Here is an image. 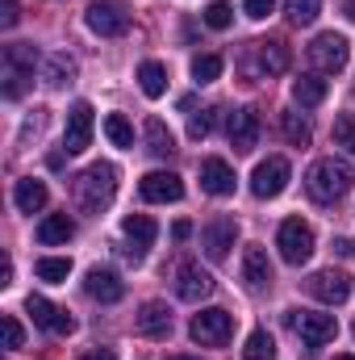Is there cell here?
<instances>
[{
    "label": "cell",
    "instance_id": "cell-47",
    "mask_svg": "<svg viewBox=\"0 0 355 360\" xmlns=\"http://www.w3.org/2000/svg\"><path fill=\"white\" fill-rule=\"evenodd\" d=\"M335 360H355V356H335Z\"/></svg>",
    "mask_w": 355,
    "mask_h": 360
},
{
    "label": "cell",
    "instance_id": "cell-23",
    "mask_svg": "<svg viewBox=\"0 0 355 360\" xmlns=\"http://www.w3.org/2000/svg\"><path fill=\"white\" fill-rule=\"evenodd\" d=\"M255 55H260V68H264L267 76H284V72H288V63H293V55H288V46H284L280 38L255 42Z\"/></svg>",
    "mask_w": 355,
    "mask_h": 360
},
{
    "label": "cell",
    "instance_id": "cell-10",
    "mask_svg": "<svg viewBox=\"0 0 355 360\" xmlns=\"http://www.w3.org/2000/svg\"><path fill=\"white\" fill-rule=\"evenodd\" d=\"M92 130H96L92 105H88V101H76V105L67 109V130H63V147H67V155H80V151H88Z\"/></svg>",
    "mask_w": 355,
    "mask_h": 360
},
{
    "label": "cell",
    "instance_id": "cell-36",
    "mask_svg": "<svg viewBox=\"0 0 355 360\" xmlns=\"http://www.w3.org/2000/svg\"><path fill=\"white\" fill-rule=\"evenodd\" d=\"M335 143H339L347 155H355V117H351V113L335 117Z\"/></svg>",
    "mask_w": 355,
    "mask_h": 360
},
{
    "label": "cell",
    "instance_id": "cell-43",
    "mask_svg": "<svg viewBox=\"0 0 355 360\" xmlns=\"http://www.w3.org/2000/svg\"><path fill=\"white\" fill-rule=\"evenodd\" d=\"M335 252H339V256H351L355 243H351V239H335Z\"/></svg>",
    "mask_w": 355,
    "mask_h": 360
},
{
    "label": "cell",
    "instance_id": "cell-40",
    "mask_svg": "<svg viewBox=\"0 0 355 360\" xmlns=\"http://www.w3.org/2000/svg\"><path fill=\"white\" fill-rule=\"evenodd\" d=\"M243 8H247V17H255V21H264L267 13L276 8V0H243Z\"/></svg>",
    "mask_w": 355,
    "mask_h": 360
},
{
    "label": "cell",
    "instance_id": "cell-41",
    "mask_svg": "<svg viewBox=\"0 0 355 360\" xmlns=\"http://www.w3.org/2000/svg\"><path fill=\"white\" fill-rule=\"evenodd\" d=\"M80 360H117V352H113V348H92V352H84Z\"/></svg>",
    "mask_w": 355,
    "mask_h": 360
},
{
    "label": "cell",
    "instance_id": "cell-33",
    "mask_svg": "<svg viewBox=\"0 0 355 360\" xmlns=\"http://www.w3.org/2000/svg\"><path fill=\"white\" fill-rule=\"evenodd\" d=\"M243 360H276V344H272V335H267L264 327L247 335V348H243Z\"/></svg>",
    "mask_w": 355,
    "mask_h": 360
},
{
    "label": "cell",
    "instance_id": "cell-20",
    "mask_svg": "<svg viewBox=\"0 0 355 360\" xmlns=\"http://www.w3.org/2000/svg\"><path fill=\"white\" fill-rule=\"evenodd\" d=\"M72 80H76V59H72L67 51H55V55L42 59V84H46V89H63V84H72Z\"/></svg>",
    "mask_w": 355,
    "mask_h": 360
},
{
    "label": "cell",
    "instance_id": "cell-24",
    "mask_svg": "<svg viewBox=\"0 0 355 360\" xmlns=\"http://www.w3.org/2000/svg\"><path fill=\"white\" fill-rule=\"evenodd\" d=\"M142 134H147V151H151V155L168 160V155L176 151V139H172V130H168V122H163V117H147Z\"/></svg>",
    "mask_w": 355,
    "mask_h": 360
},
{
    "label": "cell",
    "instance_id": "cell-12",
    "mask_svg": "<svg viewBox=\"0 0 355 360\" xmlns=\"http://www.w3.org/2000/svg\"><path fill=\"white\" fill-rule=\"evenodd\" d=\"M25 310H29L34 327L51 331V335H72V331H76L72 314H67V310H59V306H51V302H46V297H38V293H29V297H25Z\"/></svg>",
    "mask_w": 355,
    "mask_h": 360
},
{
    "label": "cell",
    "instance_id": "cell-22",
    "mask_svg": "<svg viewBox=\"0 0 355 360\" xmlns=\"http://www.w3.org/2000/svg\"><path fill=\"white\" fill-rule=\"evenodd\" d=\"M13 201H17V210L21 214H38V210H46V201H51V193H46V184L34 176L17 180V188H13Z\"/></svg>",
    "mask_w": 355,
    "mask_h": 360
},
{
    "label": "cell",
    "instance_id": "cell-21",
    "mask_svg": "<svg viewBox=\"0 0 355 360\" xmlns=\"http://www.w3.org/2000/svg\"><path fill=\"white\" fill-rule=\"evenodd\" d=\"M243 281H247V289H267L272 285V260H267L264 248L243 252Z\"/></svg>",
    "mask_w": 355,
    "mask_h": 360
},
{
    "label": "cell",
    "instance_id": "cell-42",
    "mask_svg": "<svg viewBox=\"0 0 355 360\" xmlns=\"http://www.w3.org/2000/svg\"><path fill=\"white\" fill-rule=\"evenodd\" d=\"M188 235H192V222H176V226H172V239H176V243H184Z\"/></svg>",
    "mask_w": 355,
    "mask_h": 360
},
{
    "label": "cell",
    "instance_id": "cell-27",
    "mask_svg": "<svg viewBox=\"0 0 355 360\" xmlns=\"http://www.w3.org/2000/svg\"><path fill=\"white\" fill-rule=\"evenodd\" d=\"M293 101H297L301 109L322 105V101H326V80H318V76H301V80H293Z\"/></svg>",
    "mask_w": 355,
    "mask_h": 360
},
{
    "label": "cell",
    "instance_id": "cell-37",
    "mask_svg": "<svg viewBox=\"0 0 355 360\" xmlns=\"http://www.w3.org/2000/svg\"><path fill=\"white\" fill-rule=\"evenodd\" d=\"M213 113H217V109H201V113H192V117H188V139H205V134L213 130Z\"/></svg>",
    "mask_w": 355,
    "mask_h": 360
},
{
    "label": "cell",
    "instance_id": "cell-28",
    "mask_svg": "<svg viewBox=\"0 0 355 360\" xmlns=\"http://www.w3.org/2000/svg\"><path fill=\"white\" fill-rule=\"evenodd\" d=\"M121 231L138 243V248H151L155 243V235H159V226H155V218H147V214H130L126 222H121Z\"/></svg>",
    "mask_w": 355,
    "mask_h": 360
},
{
    "label": "cell",
    "instance_id": "cell-32",
    "mask_svg": "<svg viewBox=\"0 0 355 360\" xmlns=\"http://www.w3.org/2000/svg\"><path fill=\"white\" fill-rule=\"evenodd\" d=\"M105 134L113 147H134V126L126 122V113H109L105 117Z\"/></svg>",
    "mask_w": 355,
    "mask_h": 360
},
{
    "label": "cell",
    "instance_id": "cell-7",
    "mask_svg": "<svg viewBox=\"0 0 355 360\" xmlns=\"http://www.w3.org/2000/svg\"><path fill=\"white\" fill-rule=\"evenodd\" d=\"M288 323L297 327V335L309 344V348H322L339 335V323L335 314H318V310H288Z\"/></svg>",
    "mask_w": 355,
    "mask_h": 360
},
{
    "label": "cell",
    "instance_id": "cell-25",
    "mask_svg": "<svg viewBox=\"0 0 355 360\" xmlns=\"http://www.w3.org/2000/svg\"><path fill=\"white\" fill-rule=\"evenodd\" d=\"M72 235H76V222H72L67 214H46V218L38 222V243H46V248L67 243Z\"/></svg>",
    "mask_w": 355,
    "mask_h": 360
},
{
    "label": "cell",
    "instance_id": "cell-16",
    "mask_svg": "<svg viewBox=\"0 0 355 360\" xmlns=\"http://www.w3.org/2000/svg\"><path fill=\"white\" fill-rule=\"evenodd\" d=\"M84 289H88L92 302H100V306H113V302L126 297V281L113 269H92L88 276H84Z\"/></svg>",
    "mask_w": 355,
    "mask_h": 360
},
{
    "label": "cell",
    "instance_id": "cell-13",
    "mask_svg": "<svg viewBox=\"0 0 355 360\" xmlns=\"http://www.w3.org/2000/svg\"><path fill=\"white\" fill-rule=\"evenodd\" d=\"M213 289H217V281L201 269V264L188 260V264H180L176 269V297L180 302H205Z\"/></svg>",
    "mask_w": 355,
    "mask_h": 360
},
{
    "label": "cell",
    "instance_id": "cell-8",
    "mask_svg": "<svg viewBox=\"0 0 355 360\" xmlns=\"http://www.w3.org/2000/svg\"><path fill=\"white\" fill-rule=\"evenodd\" d=\"M288 176H293L288 160H284V155H267L264 164L251 172V193H255L260 201H272V197H280V193L288 188Z\"/></svg>",
    "mask_w": 355,
    "mask_h": 360
},
{
    "label": "cell",
    "instance_id": "cell-46",
    "mask_svg": "<svg viewBox=\"0 0 355 360\" xmlns=\"http://www.w3.org/2000/svg\"><path fill=\"white\" fill-rule=\"evenodd\" d=\"M168 360H196V356H168Z\"/></svg>",
    "mask_w": 355,
    "mask_h": 360
},
{
    "label": "cell",
    "instance_id": "cell-34",
    "mask_svg": "<svg viewBox=\"0 0 355 360\" xmlns=\"http://www.w3.org/2000/svg\"><path fill=\"white\" fill-rule=\"evenodd\" d=\"M38 276L51 281V285H59V281L72 276V260L67 256H46V260H38Z\"/></svg>",
    "mask_w": 355,
    "mask_h": 360
},
{
    "label": "cell",
    "instance_id": "cell-31",
    "mask_svg": "<svg viewBox=\"0 0 355 360\" xmlns=\"http://www.w3.org/2000/svg\"><path fill=\"white\" fill-rule=\"evenodd\" d=\"M322 13V0H284V17L293 25H314Z\"/></svg>",
    "mask_w": 355,
    "mask_h": 360
},
{
    "label": "cell",
    "instance_id": "cell-5",
    "mask_svg": "<svg viewBox=\"0 0 355 360\" xmlns=\"http://www.w3.org/2000/svg\"><path fill=\"white\" fill-rule=\"evenodd\" d=\"M305 55H309V63H314L322 76H335V72H343V68H347V55H351V51H347V38L330 30V34H318V38L309 42V51H305Z\"/></svg>",
    "mask_w": 355,
    "mask_h": 360
},
{
    "label": "cell",
    "instance_id": "cell-39",
    "mask_svg": "<svg viewBox=\"0 0 355 360\" xmlns=\"http://www.w3.org/2000/svg\"><path fill=\"white\" fill-rule=\"evenodd\" d=\"M21 21V8H17V0H0V25L4 30H13Z\"/></svg>",
    "mask_w": 355,
    "mask_h": 360
},
{
    "label": "cell",
    "instance_id": "cell-4",
    "mask_svg": "<svg viewBox=\"0 0 355 360\" xmlns=\"http://www.w3.org/2000/svg\"><path fill=\"white\" fill-rule=\"evenodd\" d=\"M188 335H192L201 348H222V344L234 335V319H230V310H217V306H209V310L192 314V323H188Z\"/></svg>",
    "mask_w": 355,
    "mask_h": 360
},
{
    "label": "cell",
    "instance_id": "cell-1",
    "mask_svg": "<svg viewBox=\"0 0 355 360\" xmlns=\"http://www.w3.org/2000/svg\"><path fill=\"white\" fill-rule=\"evenodd\" d=\"M72 193H76V205L84 214H105L113 205V197H117V168L113 164H92L76 176Z\"/></svg>",
    "mask_w": 355,
    "mask_h": 360
},
{
    "label": "cell",
    "instance_id": "cell-35",
    "mask_svg": "<svg viewBox=\"0 0 355 360\" xmlns=\"http://www.w3.org/2000/svg\"><path fill=\"white\" fill-rule=\"evenodd\" d=\"M230 21H234V8H230L226 0H209V8H205V25H209V30H230Z\"/></svg>",
    "mask_w": 355,
    "mask_h": 360
},
{
    "label": "cell",
    "instance_id": "cell-38",
    "mask_svg": "<svg viewBox=\"0 0 355 360\" xmlns=\"http://www.w3.org/2000/svg\"><path fill=\"white\" fill-rule=\"evenodd\" d=\"M0 327H4V348H21V344H25V331H21V323H17L13 314H4Z\"/></svg>",
    "mask_w": 355,
    "mask_h": 360
},
{
    "label": "cell",
    "instance_id": "cell-15",
    "mask_svg": "<svg viewBox=\"0 0 355 360\" xmlns=\"http://www.w3.org/2000/svg\"><path fill=\"white\" fill-rule=\"evenodd\" d=\"M138 193H142V201L168 205V201H180L184 197V180L176 172H147V176L138 180Z\"/></svg>",
    "mask_w": 355,
    "mask_h": 360
},
{
    "label": "cell",
    "instance_id": "cell-19",
    "mask_svg": "<svg viewBox=\"0 0 355 360\" xmlns=\"http://www.w3.org/2000/svg\"><path fill=\"white\" fill-rule=\"evenodd\" d=\"M172 331V310L163 306V302H147L142 310H138V335H147V340H163Z\"/></svg>",
    "mask_w": 355,
    "mask_h": 360
},
{
    "label": "cell",
    "instance_id": "cell-3",
    "mask_svg": "<svg viewBox=\"0 0 355 360\" xmlns=\"http://www.w3.org/2000/svg\"><path fill=\"white\" fill-rule=\"evenodd\" d=\"M276 248H280L284 264L301 269V264L314 256V226H309V222H301V218H284V222H280V231H276Z\"/></svg>",
    "mask_w": 355,
    "mask_h": 360
},
{
    "label": "cell",
    "instance_id": "cell-17",
    "mask_svg": "<svg viewBox=\"0 0 355 360\" xmlns=\"http://www.w3.org/2000/svg\"><path fill=\"white\" fill-rule=\"evenodd\" d=\"M46 55H38V46L29 42H13L4 46V76H21V80H34V68H42Z\"/></svg>",
    "mask_w": 355,
    "mask_h": 360
},
{
    "label": "cell",
    "instance_id": "cell-2",
    "mask_svg": "<svg viewBox=\"0 0 355 360\" xmlns=\"http://www.w3.org/2000/svg\"><path fill=\"white\" fill-rule=\"evenodd\" d=\"M351 180L355 172L343 164V160H318L309 172H305V188H309V197L314 201H322V205H330V201H343L347 193H351Z\"/></svg>",
    "mask_w": 355,
    "mask_h": 360
},
{
    "label": "cell",
    "instance_id": "cell-9",
    "mask_svg": "<svg viewBox=\"0 0 355 360\" xmlns=\"http://www.w3.org/2000/svg\"><path fill=\"white\" fill-rule=\"evenodd\" d=\"M305 289H309L318 302H326V306H343V302L351 297V272H343V269H318L309 281H305Z\"/></svg>",
    "mask_w": 355,
    "mask_h": 360
},
{
    "label": "cell",
    "instance_id": "cell-44",
    "mask_svg": "<svg viewBox=\"0 0 355 360\" xmlns=\"http://www.w3.org/2000/svg\"><path fill=\"white\" fill-rule=\"evenodd\" d=\"M0 285H13V260L0 264Z\"/></svg>",
    "mask_w": 355,
    "mask_h": 360
},
{
    "label": "cell",
    "instance_id": "cell-29",
    "mask_svg": "<svg viewBox=\"0 0 355 360\" xmlns=\"http://www.w3.org/2000/svg\"><path fill=\"white\" fill-rule=\"evenodd\" d=\"M222 68H226L222 55H213V51H209V55H196V59H192V80H196V84H213V80L222 76Z\"/></svg>",
    "mask_w": 355,
    "mask_h": 360
},
{
    "label": "cell",
    "instance_id": "cell-26",
    "mask_svg": "<svg viewBox=\"0 0 355 360\" xmlns=\"http://www.w3.org/2000/svg\"><path fill=\"white\" fill-rule=\"evenodd\" d=\"M138 84H142V92H147L151 101H159V96L168 92V68L155 63V59H147V63L138 68Z\"/></svg>",
    "mask_w": 355,
    "mask_h": 360
},
{
    "label": "cell",
    "instance_id": "cell-11",
    "mask_svg": "<svg viewBox=\"0 0 355 360\" xmlns=\"http://www.w3.org/2000/svg\"><path fill=\"white\" fill-rule=\"evenodd\" d=\"M234 239H239V222L234 218H213V222L201 226V248H205L209 260H226Z\"/></svg>",
    "mask_w": 355,
    "mask_h": 360
},
{
    "label": "cell",
    "instance_id": "cell-6",
    "mask_svg": "<svg viewBox=\"0 0 355 360\" xmlns=\"http://www.w3.org/2000/svg\"><path fill=\"white\" fill-rule=\"evenodd\" d=\"M88 30L100 38H121L130 30V8L121 0H92L88 4Z\"/></svg>",
    "mask_w": 355,
    "mask_h": 360
},
{
    "label": "cell",
    "instance_id": "cell-14",
    "mask_svg": "<svg viewBox=\"0 0 355 360\" xmlns=\"http://www.w3.org/2000/svg\"><path fill=\"white\" fill-rule=\"evenodd\" d=\"M226 134H230V147H234L239 155H247V151L260 143V113H255L251 105L234 109V113H230V126H226Z\"/></svg>",
    "mask_w": 355,
    "mask_h": 360
},
{
    "label": "cell",
    "instance_id": "cell-45",
    "mask_svg": "<svg viewBox=\"0 0 355 360\" xmlns=\"http://www.w3.org/2000/svg\"><path fill=\"white\" fill-rule=\"evenodd\" d=\"M343 13H347V21H355V0H343Z\"/></svg>",
    "mask_w": 355,
    "mask_h": 360
},
{
    "label": "cell",
    "instance_id": "cell-30",
    "mask_svg": "<svg viewBox=\"0 0 355 360\" xmlns=\"http://www.w3.org/2000/svg\"><path fill=\"white\" fill-rule=\"evenodd\" d=\"M280 130H284V139H288L293 147H305V143L314 139V130H309V122H305L301 113H280Z\"/></svg>",
    "mask_w": 355,
    "mask_h": 360
},
{
    "label": "cell",
    "instance_id": "cell-18",
    "mask_svg": "<svg viewBox=\"0 0 355 360\" xmlns=\"http://www.w3.org/2000/svg\"><path fill=\"white\" fill-rule=\"evenodd\" d=\"M201 188L209 197H230L234 193V168L226 160H205L201 164Z\"/></svg>",
    "mask_w": 355,
    "mask_h": 360
}]
</instances>
